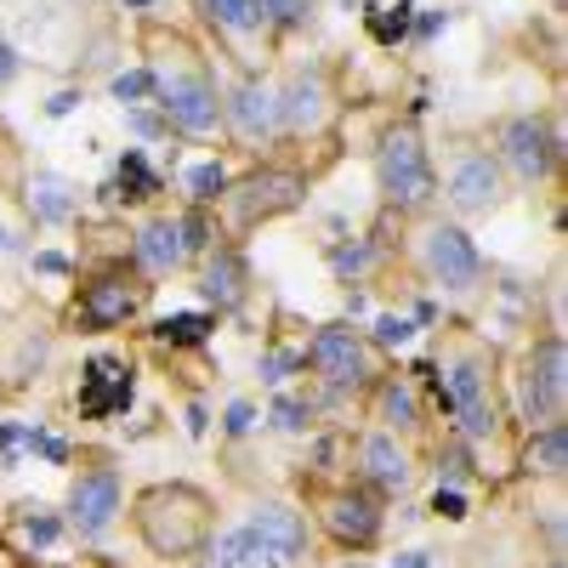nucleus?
I'll return each mask as SVG.
<instances>
[{
  "label": "nucleus",
  "instance_id": "obj_39",
  "mask_svg": "<svg viewBox=\"0 0 568 568\" xmlns=\"http://www.w3.org/2000/svg\"><path fill=\"white\" fill-rule=\"evenodd\" d=\"M34 267H40V273H63L69 262H63V256H34Z\"/></svg>",
  "mask_w": 568,
  "mask_h": 568
},
{
  "label": "nucleus",
  "instance_id": "obj_26",
  "mask_svg": "<svg viewBox=\"0 0 568 568\" xmlns=\"http://www.w3.org/2000/svg\"><path fill=\"white\" fill-rule=\"evenodd\" d=\"M222 182H227V176H222V165H200L194 176H187V187H194L200 200H216V194H222Z\"/></svg>",
  "mask_w": 568,
  "mask_h": 568
},
{
  "label": "nucleus",
  "instance_id": "obj_32",
  "mask_svg": "<svg viewBox=\"0 0 568 568\" xmlns=\"http://www.w3.org/2000/svg\"><path fill=\"white\" fill-rule=\"evenodd\" d=\"M273 420L284 426V433H302V426H307V409H302L296 398H278V404H273Z\"/></svg>",
  "mask_w": 568,
  "mask_h": 568
},
{
  "label": "nucleus",
  "instance_id": "obj_24",
  "mask_svg": "<svg viewBox=\"0 0 568 568\" xmlns=\"http://www.w3.org/2000/svg\"><path fill=\"white\" fill-rule=\"evenodd\" d=\"M205 329H211V318H205V313H176V318H165V324H160V336L187 347V342H205Z\"/></svg>",
  "mask_w": 568,
  "mask_h": 568
},
{
  "label": "nucleus",
  "instance_id": "obj_43",
  "mask_svg": "<svg viewBox=\"0 0 568 568\" xmlns=\"http://www.w3.org/2000/svg\"><path fill=\"white\" fill-rule=\"evenodd\" d=\"M0 245H7V227H0Z\"/></svg>",
  "mask_w": 568,
  "mask_h": 568
},
{
  "label": "nucleus",
  "instance_id": "obj_1",
  "mask_svg": "<svg viewBox=\"0 0 568 568\" xmlns=\"http://www.w3.org/2000/svg\"><path fill=\"white\" fill-rule=\"evenodd\" d=\"M142 535H149L154 551L165 557H182V551H200L205 535H211V506L200 489H149L142 495Z\"/></svg>",
  "mask_w": 568,
  "mask_h": 568
},
{
  "label": "nucleus",
  "instance_id": "obj_13",
  "mask_svg": "<svg viewBox=\"0 0 568 568\" xmlns=\"http://www.w3.org/2000/svg\"><path fill=\"white\" fill-rule=\"evenodd\" d=\"M500 142H506V160H511V171L524 176V182H540V176L551 171V136H546L535 120H511Z\"/></svg>",
  "mask_w": 568,
  "mask_h": 568
},
{
  "label": "nucleus",
  "instance_id": "obj_44",
  "mask_svg": "<svg viewBox=\"0 0 568 568\" xmlns=\"http://www.w3.org/2000/svg\"><path fill=\"white\" fill-rule=\"evenodd\" d=\"M551 568H562V562H551Z\"/></svg>",
  "mask_w": 568,
  "mask_h": 568
},
{
  "label": "nucleus",
  "instance_id": "obj_11",
  "mask_svg": "<svg viewBox=\"0 0 568 568\" xmlns=\"http://www.w3.org/2000/svg\"><path fill=\"white\" fill-rule=\"evenodd\" d=\"M296 200H302V176L267 171V176H251L240 194H233V211H240V222H256V216H273V211H291Z\"/></svg>",
  "mask_w": 568,
  "mask_h": 568
},
{
  "label": "nucleus",
  "instance_id": "obj_17",
  "mask_svg": "<svg viewBox=\"0 0 568 568\" xmlns=\"http://www.w3.org/2000/svg\"><path fill=\"white\" fill-rule=\"evenodd\" d=\"M182 222H149L142 227V240H136V256L149 262L154 273H165V267H176L182 262Z\"/></svg>",
  "mask_w": 568,
  "mask_h": 568
},
{
  "label": "nucleus",
  "instance_id": "obj_29",
  "mask_svg": "<svg viewBox=\"0 0 568 568\" xmlns=\"http://www.w3.org/2000/svg\"><path fill=\"white\" fill-rule=\"evenodd\" d=\"M256 7H262V18L273 12L278 23H302L307 18V0H256Z\"/></svg>",
  "mask_w": 568,
  "mask_h": 568
},
{
  "label": "nucleus",
  "instance_id": "obj_16",
  "mask_svg": "<svg viewBox=\"0 0 568 568\" xmlns=\"http://www.w3.org/2000/svg\"><path fill=\"white\" fill-rule=\"evenodd\" d=\"M136 307V291H131V278H120V273H109V278H98L85 291V302H80V318L91 324V329H109V324H120L125 313Z\"/></svg>",
  "mask_w": 568,
  "mask_h": 568
},
{
  "label": "nucleus",
  "instance_id": "obj_42",
  "mask_svg": "<svg viewBox=\"0 0 568 568\" xmlns=\"http://www.w3.org/2000/svg\"><path fill=\"white\" fill-rule=\"evenodd\" d=\"M131 7H149V0H131Z\"/></svg>",
  "mask_w": 568,
  "mask_h": 568
},
{
  "label": "nucleus",
  "instance_id": "obj_25",
  "mask_svg": "<svg viewBox=\"0 0 568 568\" xmlns=\"http://www.w3.org/2000/svg\"><path fill=\"white\" fill-rule=\"evenodd\" d=\"M233 291H240V284H233V262H222V267H211V273H205V296L233 302Z\"/></svg>",
  "mask_w": 568,
  "mask_h": 568
},
{
  "label": "nucleus",
  "instance_id": "obj_40",
  "mask_svg": "<svg viewBox=\"0 0 568 568\" xmlns=\"http://www.w3.org/2000/svg\"><path fill=\"white\" fill-rule=\"evenodd\" d=\"M12 69H18V63H12V45H7V40H0V80H7Z\"/></svg>",
  "mask_w": 568,
  "mask_h": 568
},
{
  "label": "nucleus",
  "instance_id": "obj_14",
  "mask_svg": "<svg viewBox=\"0 0 568 568\" xmlns=\"http://www.w3.org/2000/svg\"><path fill=\"white\" fill-rule=\"evenodd\" d=\"M324 524H329V535L347 540V546H369L375 529H382V517H375V506L364 495H329L324 500Z\"/></svg>",
  "mask_w": 568,
  "mask_h": 568
},
{
  "label": "nucleus",
  "instance_id": "obj_27",
  "mask_svg": "<svg viewBox=\"0 0 568 568\" xmlns=\"http://www.w3.org/2000/svg\"><path fill=\"white\" fill-rule=\"evenodd\" d=\"M205 568H240V529H233V535H222V540L211 546Z\"/></svg>",
  "mask_w": 568,
  "mask_h": 568
},
{
  "label": "nucleus",
  "instance_id": "obj_3",
  "mask_svg": "<svg viewBox=\"0 0 568 568\" xmlns=\"http://www.w3.org/2000/svg\"><path fill=\"white\" fill-rule=\"evenodd\" d=\"M375 171H382L387 200L398 205H426L433 200V165H426V149L415 142V131H393L375 154Z\"/></svg>",
  "mask_w": 568,
  "mask_h": 568
},
{
  "label": "nucleus",
  "instance_id": "obj_22",
  "mask_svg": "<svg viewBox=\"0 0 568 568\" xmlns=\"http://www.w3.org/2000/svg\"><path fill=\"white\" fill-rule=\"evenodd\" d=\"M409 29V0H369V34L393 45L398 34Z\"/></svg>",
  "mask_w": 568,
  "mask_h": 568
},
{
  "label": "nucleus",
  "instance_id": "obj_8",
  "mask_svg": "<svg viewBox=\"0 0 568 568\" xmlns=\"http://www.w3.org/2000/svg\"><path fill=\"white\" fill-rule=\"evenodd\" d=\"M562 393H568V375H562V342H540L535 358H529V382H524V404L529 415L540 420H557L562 415Z\"/></svg>",
  "mask_w": 568,
  "mask_h": 568
},
{
  "label": "nucleus",
  "instance_id": "obj_5",
  "mask_svg": "<svg viewBox=\"0 0 568 568\" xmlns=\"http://www.w3.org/2000/svg\"><path fill=\"white\" fill-rule=\"evenodd\" d=\"M444 409H455V415H460L466 438H489V433H495V398H489V375H484L478 364H471V358H460V364H455L449 387H444Z\"/></svg>",
  "mask_w": 568,
  "mask_h": 568
},
{
  "label": "nucleus",
  "instance_id": "obj_31",
  "mask_svg": "<svg viewBox=\"0 0 568 568\" xmlns=\"http://www.w3.org/2000/svg\"><path fill=\"white\" fill-rule=\"evenodd\" d=\"M382 409H387L398 426H409V415H415V398H409L404 387H387V393H382Z\"/></svg>",
  "mask_w": 568,
  "mask_h": 568
},
{
  "label": "nucleus",
  "instance_id": "obj_33",
  "mask_svg": "<svg viewBox=\"0 0 568 568\" xmlns=\"http://www.w3.org/2000/svg\"><path fill=\"white\" fill-rule=\"evenodd\" d=\"M23 535H29L34 546H52V540H58V524H52V517H40V511H29V517H23Z\"/></svg>",
  "mask_w": 568,
  "mask_h": 568
},
{
  "label": "nucleus",
  "instance_id": "obj_4",
  "mask_svg": "<svg viewBox=\"0 0 568 568\" xmlns=\"http://www.w3.org/2000/svg\"><path fill=\"white\" fill-rule=\"evenodd\" d=\"M154 91H160V109L171 114V125H182L187 136H211L216 131V91H211L205 74L171 69V74H154Z\"/></svg>",
  "mask_w": 568,
  "mask_h": 568
},
{
  "label": "nucleus",
  "instance_id": "obj_20",
  "mask_svg": "<svg viewBox=\"0 0 568 568\" xmlns=\"http://www.w3.org/2000/svg\"><path fill=\"white\" fill-rule=\"evenodd\" d=\"M364 460H369V478L387 484V489H404L409 484V460L404 449H393V438H369L364 444Z\"/></svg>",
  "mask_w": 568,
  "mask_h": 568
},
{
  "label": "nucleus",
  "instance_id": "obj_21",
  "mask_svg": "<svg viewBox=\"0 0 568 568\" xmlns=\"http://www.w3.org/2000/svg\"><path fill=\"white\" fill-rule=\"evenodd\" d=\"M200 7H205V18L222 23L227 34H251V29L262 23V7H256V0H200Z\"/></svg>",
  "mask_w": 568,
  "mask_h": 568
},
{
  "label": "nucleus",
  "instance_id": "obj_30",
  "mask_svg": "<svg viewBox=\"0 0 568 568\" xmlns=\"http://www.w3.org/2000/svg\"><path fill=\"white\" fill-rule=\"evenodd\" d=\"M120 182H131V187H136V194H131V200H142V194H149V187H154V176H149V165H142L136 154H125V165H120Z\"/></svg>",
  "mask_w": 568,
  "mask_h": 568
},
{
  "label": "nucleus",
  "instance_id": "obj_10",
  "mask_svg": "<svg viewBox=\"0 0 568 568\" xmlns=\"http://www.w3.org/2000/svg\"><path fill=\"white\" fill-rule=\"evenodd\" d=\"M449 200H455V211H466V216L489 211V205L500 200V171H495V160H489V154H460L455 171H449Z\"/></svg>",
  "mask_w": 568,
  "mask_h": 568
},
{
  "label": "nucleus",
  "instance_id": "obj_41",
  "mask_svg": "<svg viewBox=\"0 0 568 568\" xmlns=\"http://www.w3.org/2000/svg\"><path fill=\"white\" fill-rule=\"evenodd\" d=\"M393 568H426V557H398Z\"/></svg>",
  "mask_w": 568,
  "mask_h": 568
},
{
  "label": "nucleus",
  "instance_id": "obj_6",
  "mask_svg": "<svg viewBox=\"0 0 568 568\" xmlns=\"http://www.w3.org/2000/svg\"><path fill=\"white\" fill-rule=\"evenodd\" d=\"M426 267H433L449 291H471V284L484 278V256H478V245H471L460 227H433L426 233Z\"/></svg>",
  "mask_w": 568,
  "mask_h": 568
},
{
  "label": "nucleus",
  "instance_id": "obj_37",
  "mask_svg": "<svg viewBox=\"0 0 568 568\" xmlns=\"http://www.w3.org/2000/svg\"><path fill=\"white\" fill-rule=\"evenodd\" d=\"M433 506H438L444 517H466V500H460L455 489H438V500H433Z\"/></svg>",
  "mask_w": 568,
  "mask_h": 568
},
{
  "label": "nucleus",
  "instance_id": "obj_38",
  "mask_svg": "<svg viewBox=\"0 0 568 568\" xmlns=\"http://www.w3.org/2000/svg\"><path fill=\"white\" fill-rule=\"evenodd\" d=\"M80 98H74V91H63V98H52V103H45V109H52V114H69Z\"/></svg>",
  "mask_w": 568,
  "mask_h": 568
},
{
  "label": "nucleus",
  "instance_id": "obj_23",
  "mask_svg": "<svg viewBox=\"0 0 568 568\" xmlns=\"http://www.w3.org/2000/svg\"><path fill=\"white\" fill-rule=\"evenodd\" d=\"M562 460H568V433L551 420L546 433L529 444V471H562Z\"/></svg>",
  "mask_w": 568,
  "mask_h": 568
},
{
  "label": "nucleus",
  "instance_id": "obj_35",
  "mask_svg": "<svg viewBox=\"0 0 568 568\" xmlns=\"http://www.w3.org/2000/svg\"><path fill=\"white\" fill-rule=\"evenodd\" d=\"M336 267H342V273H358V267H369V251H364V245H353V251H336Z\"/></svg>",
  "mask_w": 568,
  "mask_h": 568
},
{
  "label": "nucleus",
  "instance_id": "obj_2",
  "mask_svg": "<svg viewBox=\"0 0 568 568\" xmlns=\"http://www.w3.org/2000/svg\"><path fill=\"white\" fill-rule=\"evenodd\" d=\"M307 551V524L291 506H262L240 529V568H296Z\"/></svg>",
  "mask_w": 568,
  "mask_h": 568
},
{
  "label": "nucleus",
  "instance_id": "obj_7",
  "mask_svg": "<svg viewBox=\"0 0 568 568\" xmlns=\"http://www.w3.org/2000/svg\"><path fill=\"white\" fill-rule=\"evenodd\" d=\"M307 358H313V369L324 375L329 387H358L364 369H369L358 336H353V329H342V324H324L318 336H313V347H307Z\"/></svg>",
  "mask_w": 568,
  "mask_h": 568
},
{
  "label": "nucleus",
  "instance_id": "obj_15",
  "mask_svg": "<svg viewBox=\"0 0 568 568\" xmlns=\"http://www.w3.org/2000/svg\"><path fill=\"white\" fill-rule=\"evenodd\" d=\"M278 125V103H273V91L245 80L240 91H233V131H240L245 142H267Z\"/></svg>",
  "mask_w": 568,
  "mask_h": 568
},
{
  "label": "nucleus",
  "instance_id": "obj_28",
  "mask_svg": "<svg viewBox=\"0 0 568 568\" xmlns=\"http://www.w3.org/2000/svg\"><path fill=\"white\" fill-rule=\"evenodd\" d=\"M149 91H154V74H120L114 80V98L120 103H136V98H149Z\"/></svg>",
  "mask_w": 568,
  "mask_h": 568
},
{
  "label": "nucleus",
  "instance_id": "obj_12",
  "mask_svg": "<svg viewBox=\"0 0 568 568\" xmlns=\"http://www.w3.org/2000/svg\"><path fill=\"white\" fill-rule=\"evenodd\" d=\"M131 404V369L120 358H91L85 369V387H80V409L85 415H109Z\"/></svg>",
  "mask_w": 568,
  "mask_h": 568
},
{
  "label": "nucleus",
  "instance_id": "obj_9",
  "mask_svg": "<svg viewBox=\"0 0 568 568\" xmlns=\"http://www.w3.org/2000/svg\"><path fill=\"white\" fill-rule=\"evenodd\" d=\"M114 511H120V478L114 471H85V478L74 484V495H69L74 529L80 535H103L114 524Z\"/></svg>",
  "mask_w": 568,
  "mask_h": 568
},
{
  "label": "nucleus",
  "instance_id": "obj_18",
  "mask_svg": "<svg viewBox=\"0 0 568 568\" xmlns=\"http://www.w3.org/2000/svg\"><path fill=\"white\" fill-rule=\"evenodd\" d=\"M278 114L291 120L296 131H313V125L324 120V85H318L313 74H296L291 91H284V109H278Z\"/></svg>",
  "mask_w": 568,
  "mask_h": 568
},
{
  "label": "nucleus",
  "instance_id": "obj_36",
  "mask_svg": "<svg viewBox=\"0 0 568 568\" xmlns=\"http://www.w3.org/2000/svg\"><path fill=\"white\" fill-rule=\"evenodd\" d=\"M251 420H256L251 404H233V409H227V433H251Z\"/></svg>",
  "mask_w": 568,
  "mask_h": 568
},
{
  "label": "nucleus",
  "instance_id": "obj_34",
  "mask_svg": "<svg viewBox=\"0 0 568 568\" xmlns=\"http://www.w3.org/2000/svg\"><path fill=\"white\" fill-rule=\"evenodd\" d=\"M375 336H382L387 347H398V342H409V318H382V324H375Z\"/></svg>",
  "mask_w": 568,
  "mask_h": 568
},
{
  "label": "nucleus",
  "instance_id": "obj_19",
  "mask_svg": "<svg viewBox=\"0 0 568 568\" xmlns=\"http://www.w3.org/2000/svg\"><path fill=\"white\" fill-rule=\"evenodd\" d=\"M29 205H34L40 222H69V216H74V187H69L63 176H34Z\"/></svg>",
  "mask_w": 568,
  "mask_h": 568
}]
</instances>
